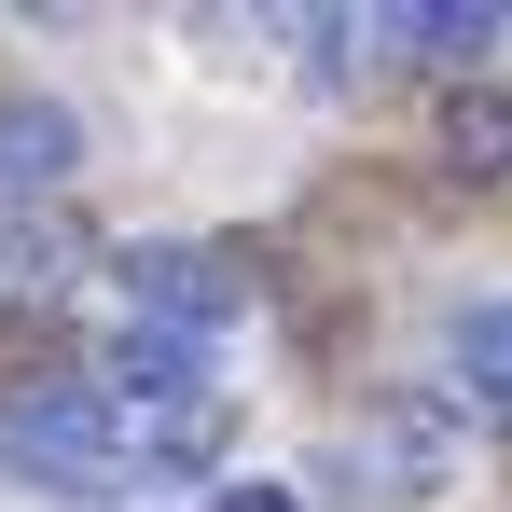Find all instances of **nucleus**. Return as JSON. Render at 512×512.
<instances>
[{
    "instance_id": "3",
    "label": "nucleus",
    "mask_w": 512,
    "mask_h": 512,
    "mask_svg": "<svg viewBox=\"0 0 512 512\" xmlns=\"http://www.w3.org/2000/svg\"><path fill=\"white\" fill-rule=\"evenodd\" d=\"M0 443H14V471H42V485H111V416H97L84 388H14V416H0Z\"/></svg>"
},
{
    "instance_id": "2",
    "label": "nucleus",
    "mask_w": 512,
    "mask_h": 512,
    "mask_svg": "<svg viewBox=\"0 0 512 512\" xmlns=\"http://www.w3.org/2000/svg\"><path fill=\"white\" fill-rule=\"evenodd\" d=\"M333 485L346 499H429L443 485V402H374L333 443Z\"/></svg>"
},
{
    "instance_id": "7",
    "label": "nucleus",
    "mask_w": 512,
    "mask_h": 512,
    "mask_svg": "<svg viewBox=\"0 0 512 512\" xmlns=\"http://www.w3.org/2000/svg\"><path fill=\"white\" fill-rule=\"evenodd\" d=\"M443 180H512V97H443Z\"/></svg>"
},
{
    "instance_id": "1",
    "label": "nucleus",
    "mask_w": 512,
    "mask_h": 512,
    "mask_svg": "<svg viewBox=\"0 0 512 512\" xmlns=\"http://www.w3.org/2000/svg\"><path fill=\"white\" fill-rule=\"evenodd\" d=\"M125 305H139L153 333H194V346H208L222 305H250V263H236V250H180V236H153V250H125Z\"/></svg>"
},
{
    "instance_id": "9",
    "label": "nucleus",
    "mask_w": 512,
    "mask_h": 512,
    "mask_svg": "<svg viewBox=\"0 0 512 512\" xmlns=\"http://www.w3.org/2000/svg\"><path fill=\"white\" fill-rule=\"evenodd\" d=\"M208 457H222V402H180V416L139 429V485H194Z\"/></svg>"
},
{
    "instance_id": "10",
    "label": "nucleus",
    "mask_w": 512,
    "mask_h": 512,
    "mask_svg": "<svg viewBox=\"0 0 512 512\" xmlns=\"http://www.w3.org/2000/svg\"><path fill=\"white\" fill-rule=\"evenodd\" d=\"M208 512H291V485H222Z\"/></svg>"
},
{
    "instance_id": "4",
    "label": "nucleus",
    "mask_w": 512,
    "mask_h": 512,
    "mask_svg": "<svg viewBox=\"0 0 512 512\" xmlns=\"http://www.w3.org/2000/svg\"><path fill=\"white\" fill-rule=\"evenodd\" d=\"M97 388H111V402H153V416L222 402V388H208V346H194V333H153V319H125V333L97 346Z\"/></svg>"
},
{
    "instance_id": "6",
    "label": "nucleus",
    "mask_w": 512,
    "mask_h": 512,
    "mask_svg": "<svg viewBox=\"0 0 512 512\" xmlns=\"http://www.w3.org/2000/svg\"><path fill=\"white\" fill-rule=\"evenodd\" d=\"M443 360H457V388H471V402H512V291L457 305V319H443Z\"/></svg>"
},
{
    "instance_id": "5",
    "label": "nucleus",
    "mask_w": 512,
    "mask_h": 512,
    "mask_svg": "<svg viewBox=\"0 0 512 512\" xmlns=\"http://www.w3.org/2000/svg\"><path fill=\"white\" fill-rule=\"evenodd\" d=\"M70 167H84L70 97H0V194H56Z\"/></svg>"
},
{
    "instance_id": "8",
    "label": "nucleus",
    "mask_w": 512,
    "mask_h": 512,
    "mask_svg": "<svg viewBox=\"0 0 512 512\" xmlns=\"http://www.w3.org/2000/svg\"><path fill=\"white\" fill-rule=\"evenodd\" d=\"M499 28H512V14H457V0H429V14H388L374 42H402V56H429V70H471Z\"/></svg>"
}]
</instances>
